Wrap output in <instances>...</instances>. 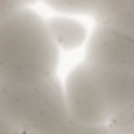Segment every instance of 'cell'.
<instances>
[{
    "instance_id": "cell-10",
    "label": "cell",
    "mask_w": 134,
    "mask_h": 134,
    "mask_svg": "<svg viewBox=\"0 0 134 134\" xmlns=\"http://www.w3.org/2000/svg\"><path fill=\"white\" fill-rule=\"evenodd\" d=\"M0 134H22V132H20L14 124H10L6 118L0 116Z\"/></svg>"
},
{
    "instance_id": "cell-3",
    "label": "cell",
    "mask_w": 134,
    "mask_h": 134,
    "mask_svg": "<svg viewBox=\"0 0 134 134\" xmlns=\"http://www.w3.org/2000/svg\"><path fill=\"white\" fill-rule=\"evenodd\" d=\"M63 93L69 116L73 120L93 126H109V100L93 63L85 59L77 63L63 81Z\"/></svg>"
},
{
    "instance_id": "cell-5",
    "label": "cell",
    "mask_w": 134,
    "mask_h": 134,
    "mask_svg": "<svg viewBox=\"0 0 134 134\" xmlns=\"http://www.w3.org/2000/svg\"><path fill=\"white\" fill-rule=\"evenodd\" d=\"M83 59L103 67L134 69V34L113 24H95Z\"/></svg>"
},
{
    "instance_id": "cell-2",
    "label": "cell",
    "mask_w": 134,
    "mask_h": 134,
    "mask_svg": "<svg viewBox=\"0 0 134 134\" xmlns=\"http://www.w3.org/2000/svg\"><path fill=\"white\" fill-rule=\"evenodd\" d=\"M0 116L22 134H53L69 118L59 77L42 83H0Z\"/></svg>"
},
{
    "instance_id": "cell-7",
    "label": "cell",
    "mask_w": 134,
    "mask_h": 134,
    "mask_svg": "<svg viewBox=\"0 0 134 134\" xmlns=\"http://www.w3.org/2000/svg\"><path fill=\"white\" fill-rule=\"evenodd\" d=\"M46 26L51 42L55 43L59 53L61 51H77L85 47L89 34H91V30L81 18L65 16V14H51L49 18H46Z\"/></svg>"
},
{
    "instance_id": "cell-4",
    "label": "cell",
    "mask_w": 134,
    "mask_h": 134,
    "mask_svg": "<svg viewBox=\"0 0 134 134\" xmlns=\"http://www.w3.org/2000/svg\"><path fill=\"white\" fill-rule=\"evenodd\" d=\"M95 69L109 100L110 134H134V69L103 65H95Z\"/></svg>"
},
{
    "instance_id": "cell-6",
    "label": "cell",
    "mask_w": 134,
    "mask_h": 134,
    "mask_svg": "<svg viewBox=\"0 0 134 134\" xmlns=\"http://www.w3.org/2000/svg\"><path fill=\"white\" fill-rule=\"evenodd\" d=\"M53 14L91 18L95 24H113L124 12L128 0H42Z\"/></svg>"
},
{
    "instance_id": "cell-11",
    "label": "cell",
    "mask_w": 134,
    "mask_h": 134,
    "mask_svg": "<svg viewBox=\"0 0 134 134\" xmlns=\"http://www.w3.org/2000/svg\"><path fill=\"white\" fill-rule=\"evenodd\" d=\"M20 2L22 8H34V6L38 4V2H42V0H18Z\"/></svg>"
},
{
    "instance_id": "cell-9",
    "label": "cell",
    "mask_w": 134,
    "mask_h": 134,
    "mask_svg": "<svg viewBox=\"0 0 134 134\" xmlns=\"http://www.w3.org/2000/svg\"><path fill=\"white\" fill-rule=\"evenodd\" d=\"M113 26H118V28L126 30V32L134 34V0H128L124 12L113 22Z\"/></svg>"
},
{
    "instance_id": "cell-1",
    "label": "cell",
    "mask_w": 134,
    "mask_h": 134,
    "mask_svg": "<svg viewBox=\"0 0 134 134\" xmlns=\"http://www.w3.org/2000/svg\"><path fill=\"white\" fill-rule=\"evenodd\" d=\"M57 69L59 49L36 8H18L0 20V83H42L57 77Z\"/></svg>"
},
{
    "instance_id": "cell-8",
    "label": "cell",
    "mask_w": 134,
    "mask_h": 134,
    "mask_svg": "<svg viewBox=\"0 0 134 134\" xmlns=\"http://www.w3.org/2000/svg\"><path fill=\"white\" fill-rule=\"evenodd\" d=\"M53 134H110L109 126H93V124H83V122L73 120L71 116L67 118V122Z\"/></svg>"
}]
</instances>
